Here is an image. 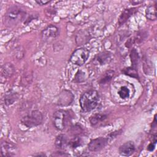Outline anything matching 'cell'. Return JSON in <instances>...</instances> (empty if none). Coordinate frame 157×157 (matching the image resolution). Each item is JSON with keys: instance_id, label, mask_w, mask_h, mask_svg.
Instances as JSON below:
<instances>
[{"instance_id": "4fadbf2b", "label": "cell", "mask_w": 157, "mask_h": 157, "mask_svg": "<svg viewBox=\"0 0 157 157\" xmlns=\"http://www.w3.org/2000/svg\"><path fill=\"white\" fill-rule=\"evenodd\" d=\"M95 59L101 65L105 64L110 61L111 55L109 52H102L96 56Z\"/></svg>"}, {"instance_id": "7402d4cb", "label": "cell", "mask_w": 157, "mask_h": 157, "mask_svg": "<svg viewBox=\"0 0 157 157\" xmlns=\"http://www.w3.org/2000/svg\"><path fill=\"white\" fill-rule=\"evenodd\" d=\"M36 2H37L38 4L40 5V6H42V5H45V4H46L48 3V2H50V1H42V0H37V1H36Z\"/></svg>"}, {"instance_id": "7a4b0ae2", "label": "cell", "mask_w": 157, "mask_h": 157, "mask_svg": "<svg viewBox=\"0 0 157 157\" xmlns=\"http://www.w3.org/2000/svg\"><path fill=\"white\" fill-rule=\"evenodd\" d=\"M71 116L69 111L65 110H56L53 115V123L55 128L62 131L66 128L71 121Z\"/></svg>"}, {"instance_id": "5b68a950", "label": "cell", "mask_w": 157, "mask_h": 157, "mask_svg": "<svg viewBox=\"0 0 157 157\" xmlns=\"http://www.w3.org/2000/svg\"><path fill=\"white\" fill-rule=\"evenodd\" d=\"M25 13L17 7L10 8L5 15L6 22L7 25H15L19 22L24 17Z\"/></svg>"}, {"instance_id": "d6986e66", "label": "cell", "mask_w": 157, "mask_h": 157, "mask_svg": "<svg viewBox=\"0 0 157 157\" xmlns=\"http://www.w3.org/2000/svg\"><path fill=\"white\" fill-rule=\"evenodd\" d=\"M123 73L126 75H128L129 76H131L132 77L134 78H138V74H137V71L136 68L132 67H127L125 68L123 71Z\"/></svg>"}, {"instance_id": "ba28073f", "label": "cell", "mask_w": 157, "mask_h": 157, "mask_svg": "<svg viewBox=\"0 0 157 157\" xmlns=\"http://www.w3.org/2000/svg\"><path fill=\"white\" fill-rule=\"evenodd\" d=\"M16 147L12 143L2 142L1 144V154L2 156H13L16 152Z\"/></svg>"}, {"instance_id": "44dd1931", "label": "cell", "mask_w": 157, "mask_h": 157, "mask_svg": "<svg viewBox=\"0 0 157 157\" xmlns=\"http://www.w3.org/2000/svg\"><path fill=\"white\" fill-rule=\"evenodd\" d=\"M129 93H130L129 90L126 86H124L121 87V88L118 91V94L121 99L128 98L129 96Z\"/></svg>"}, {"instance_id": "30bf717a", "label": "cell", "mask_w": 157, "mask_h": 157, "mask_svg": "<svg viewBox=\"0 0 157 157\" xmlns=\"http://www.w3.org/2000/svg\"><path fill=\"white\" fill-rule=\"evenodd\" d=\"M74 99V96L70 91L64 90L60 94L58 100V104L60 105H70Z\"/></svg>"}, {"instance_id": "9a60e30c", "label": "cell", "mask_w": 157, "mask_h": 157, "mask_svg": "<svg viewBox=\"0 0 157 157\" xmlns=\"http://www.w3.org/2000/svg\"><path fill=\"white\" fill-rule=\"evenodd\" d=\"M14 72V68L10 63H6L2 67L1 74L4 77H10Z\"/></svg>"}, {"instance_id": "6da1fadb", "label": "cell", "mask_w": 157, "mask_h": 157, "mask_svg": "<svg viewBox=\"0 0 157 157\" xmlns=\"http://www.w3.org/2000/svg\"><path fill=\"white\" fill-rule=\"evenodd\" d=\"M99 95L96 90H89L83 93L80 98V105L83 111L88 112L94 109L98 104Z\"/></svg>"}, {"instance_id": "2e32d148", "label": "cell", "mask_w": 157, "mask_h": 157, "mask_svg": "<svg viewBox=\"0 0 157 157\" xmlns=\"http://www.w3.org/2000/svg\"><path fill=\"white\" fill-rule=\"evenodd\" d=\"M106 118H107V116L104 114L96 113L90 117V121L92 126H96L100 122L103 121Z\"/></svg>"}, {"instance_id": "ac0fdd59", "label": "cell", "mask_w": 157, "mask_h": 157, "mask_svg": "<svg viewBox=\"0 0 157 157\" xmlns=\"http://www.w3.org/2000/svg\"><path fill=\"white\" fill-rule=\"evenodd\" d=\"M114 71L112 70L107 71L105 72L103 75V77L100 79L99 80V83L100 84H105L107 82H110L112 77L114 75Z\"/></svg>"}, {"instance_id": "7c38bea8", "label": "cell", "mask_w": 157, "mask_h": 157, "mask_svg": "<svg viewBox=\"0 0 157 157\" xmlns=\"http://www.w3.org/2000/svg\"><path fill=\"white\" fill-rule=\"evenodd\" d=\"M136 9L135 8H130L125 9L120 15L118 18V24L120 25H123L128 19L135 12Z\"/></svg>"}, {"instance_id": "277c9868", "label": "cell", "mask_w": 157, "mask_h": 157, "mask_svg": "<svg viewBox=\"0 0 157 157\" xmlns=\"http://www.w3.org/2000/svg\"><path fill=\"white\" fill-rule=\"evenodd\" d=\"M90 55L89 51L85 48L76 49L70 57V61L75 65L82 66L87 61Z\"/></svg>"}, {"instance_id": "52a82bcc", "label": "cell", "mask_w": 157, "mask_h": 157, "mask_svg": "<svg viewBox=\"0 0 157 157\" xmlns=\"http://www.w3.org/2000/svg\"><path fill=\"white\" fill-rule=\"evenodd\" d=\"M59 34V29L55 25H50L45 28L41 33L42 38L47 40L53 38H55Z\"/></svg>"}, {"instance_id": "3957f363", "label": "cell", "mask_w": 157, "mask_h": 157, "mask_svg": "<svg viewBox=\"0 0 157 157\" xmlns=\"http://www.w3.org/2000/svg\"><path fill=\"white\" fill-rule=\"evenodd\" d=\"M42 121L43 115L39 110H33L29 114L24 116L21 119V124L28 128H31L40 124Z\"/></svg>"}, {"instance_id": "8992f818", "label": "cell", "mask_w": 157, "mask_h": 157, "mask_svg": "<svg viewBox=\"0 0 157 157\" xmlns=\"http://www.w3.org/2000/svg\"><path fill=\"white\" fill-rule=\"evenodd\" d=\"M109 139L108 137H99L92 139L88 144V148L91 151H98L104 148L108 144Z\"/></svg>"}, {"instance_id": "ffe728a7", "label": "cell", "mask_w": 157, "mask_h": 157, "mask_svg": "<svg viewBox=\"0 0 157 157\" xmlns=\"http://www.w3.org/2000/svg\"><path fill=\"white\" fill-rule=\"evenodd\" d=\"M82 144V139L78 137H75L73 138L69 143L68 145L72 148H76L78 147H80Z\"/></svg>"}, {"instance_id": "9c48e42d", "label": "cell", "mask_w": 157, "mask_h": 157, "mask_svg": "<svg viewBox=\"0 0 157 157\" xmlns=\"http://www.w3.org/2000/svg\"><path fill=\"white\" fill-rule=\"evenodd\" d=\"M121 155L124 156H129L131 155L135 151V145L131 141H128L121 145L118 149Z\"/></svg>"}, {"instance_id": "e0dca14e", "label": "cell", "mask_w": 157, "mask_h": 157, "mask_svg": "<svg viewBox=\"0 0 157 157\" xmlns=\"http://www.w3.org/2000/svg\"><path fill=\"white\" fill-rule=\"evenodd\" d=\"M130 58H131V61L132 64V67L136 69V67L137 66L139 61V56L136 49L133 48L131 51Z\"/></svg>"}, {"instance_id": "5bb4252c", "label": "cell", "mask_w": 157, "mask_h": 157, "mask_svg": "<svg viewBox=\"0 0 157 157\" xmlns=\"http://www.w3.org/2000/svg\"><path fill=\"white\" fill-rule=\"evenodd\" d=\"M156 5H151L148 6L145 10L146 18L150 20H156Z\"/></svg>"}, {"instance_id": "8fae6325", "label": "cell", "mask_w": 157, "mask_h": 157, "mask_svg": "<svg viewBox=\"0 0 157 157\" xmlns=\"http://www.w3.org/2000/svg\"><path fill=\"white\" fill-rule=\"evenodd\" d=\"M55 145L56 147L59 150L65 149L67 145H68L67 139L66 136L63 134H59L55 139Z\"/></svg>"}]
</instances>
